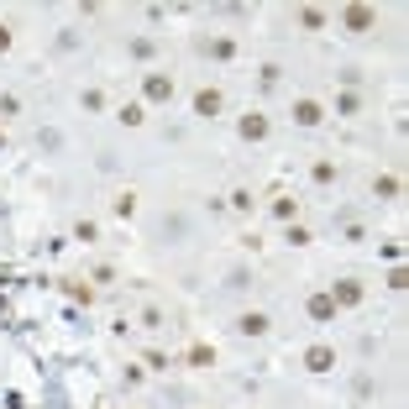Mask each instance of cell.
Returning <instances> with one entry per match:
<instances>
[{"label": "cell", "instance_id": "1", "mask_svg": "<svg viewBox=\"0 0 409 409\" xmlns=\"http://www.w3.org/2000/svg\"><path fill=\"white\" fill-rule=\"evenodd\" d=\"M174 100V74H142V105H168Z\"/></svg>", "mask_w": 409, "mask_h": 409}, {"label": "cell", "instance_id": "2", "mask_svg": "<svg viewBox=\"0 0 409 409\" xmlns=\"http://www.w3.org/2000/svg\"><path fill=\"white\" fill-rule=\"evenodd\" d=\"M189 105H194V116H200V121H215V116L226 111V95H220L215 84H205V89H194V100H189Z\"/></svg>", "mask_w": 409, "mask_h": 409}, {"label": "cell", "instance_id": "3", "mask_svg": "<svg viewBox=\"0 0 409 409\" xmlns=\"http://www.w3.org/2000/svg\"><path fill=\"white\" fill-rule=\"evenodd\" d=\"M373 26H378V11L373 6H347V11H341V32L362 37V32H373Z\"/></svg>", "mask_w": 409, "mask_h": 409}, {"label": "cell", "instance_id": "4", "mask_svg": "<svg viewBox=\"0 0 409 409\" xmlns=\"http://www.w3.org/2000/svg\"><path fill=\"white\" fill-rule=\"evenodd\" d=\"M325 294H331L336 310H357V305H362V284H357V279H336Z\"/></svg>", "mask_w": 409, "mask_h": 409}, {"label": "cell", "instance_id": "5", "mask_svg": "<svg viewBox=\"0 0 409 409\" xmlns=\"http://www.w3.org/2000/svg\"><path fill=\"white\" fill-rule=\"evenodd\" d=\"M268 131H273V121L262 111H247L242 121H236V137H242V142H268Z\"/></svg>", "mask_w": 409, "mask_h": 409}, {"label": "cell", "instance_id": "6", "mask_svg": "<svg viewBox=\"0 0 409 409\" xmlns=\"http://www.w3.org/2000/svg\"><path fill=\"white\" fill-rule=\"evenodd\" d=\"M320 121H325V105H320V100H310V95H299V100H294V126L315 131Z\"/></svg>", "mask_w": 409, "mask_h": 409}, {"label": "cell", "instance_id": "7", "mask_svg": "<svg viewBox=\"0 0 409 409\" xmlns=\"http://www.w3.org/2000/svg\"><path fill=\"white\" fill-rule=\"evenodd\" d=\"M236 331H242L247 341H257V336H268V331H273V320H268V310H247L242 320H236Z\"/></svg>", "mask_w": 409, "mask_h": 409}, {"label": "cell", "instance_id": "8", "mask_svg": "<svg viewBox=\"0 0 409 409\" xmlns=\"http://www.w3.org/2000/svg\"><path fill=\"white\" fill-rule=\"evenodd\" d=\"M305 367H310V373H331V367H336V347H325V341L305 347Z\"/></svg>", "mask_w": 409, "mask_h": 409}, {"label": "cell", "instance_id": "9", "mask_svg": "<svg viewBox=\"0 0 409 409\" xmlns=\"http://www.w3.org/2000/svg\"><path fill=\"white\" fill-rule=\"evenodd\" d=\"M305 310H310V320H315V325H331V320H336L331 294H310V299H305Z\"/></svg>", "mask_w": 409, "mask_h": 409}, {"label": "cell", "instance_id": "10", "mask_svg": "<svg viewBox=\"0 0 409 409\" xmlns=\"http://www.w3.org/2000/svg\"><path fill=\"white\" fill-rule=\"evenodd\" d=\"M373 194H378V200H399V194H404L399 174H378V179H373Z\"/></svg>", "mask_w": 409, "mask_h": 409}, {"label": "cell", "instance_id": "11", "mask_svg": "<svg viewBox=\"0 0 409 409\" xmlns=\"http://www.w3.org/2000/svg\"><path fill=\"white\" fill-rule=\"evenodd\" d=\"M299 26H305V32H325V26H331V16H325L320 6H299Z\"/></svg>", "mask_w": 409, "mask_h": 409}, {"label": "cell", "instance_id": "12", "mask_svg": "<svg viewBox=\"0 0 409 409\" xmlns=\"http://www.w3.org/2000/svg\"><path fill=\"white\" fill-rule=\"evenodd\" d=\"M268 210H273V220H284V226H294V215H299V200H288V194H279V200H273Z\"/></svg>", "mask_w": 409, "mask_h": 409}, {"label": "cell", "instance_id": "13", "mask_svg": "<svg viewBox=\"0 0 409 409\" xmlns=\"http://www.w3.org/2000/svg\"><path fill=\"white\" fill-rule=\"evenodd\" d=\"M116 121H121V126H142V121H147V105H142V100H126Z\"/></svg>", "mask_w": 409, "mask_h": 409}, {"label": "cell", "instance_id": "14", "mask_svg": "<svg viewBox=\"0 0 409 409\" xmlns=\"http://www.w3.org/2000/svg\"><path fill=\"white\" fill-rule=\"evenodd\" d=\"M205 52L226 63V58H236V43H231V37H210V43H205Z\"/></svg>", "mask_w": 409, "mask_h": 409}, {"label": "cell", "instance_id": "15", "mask_svg": "<svg viewBox=\"0 0 409 409\" xmlns=\"http://www.w3.org/2000/svg\"><path fill=\"white\" fill-rule=\"evenodd\" d=\"M231 210H236V215H252V210H257V200H252L247 184H242V189H231Z\"/></svg>", "mask_w": 409, "mask_h": 409}, {"label": "cell", "instance_id": "16", "mask_svg": "<svg viewBox=\"0 0 409 409\" xmlns=\"http://www.w3.org/2000/svg\"><path fill=\"white\" fill-rule=\"evenodd\" d=\"M111 210H116V220H131V215H137V194H116V200H111Z\"/></svg>", "mask_w": 409, "mask_h": 409}, {"label": "cell", "instance_id": "17", "mask_svg": "<svg viewBox=\"0 0 409 409\" xmlns=\"http://www.w3.org/2000/svg\"><path fill=\"white\" fill-rule=\"evenodd\" d=\"M310 179L315 184H336V163H331V157H320V163L310 168Z\"/></svg>", "mask_w": 409, "mask_h": 409}, {"label": "cell", "instance_id": "18", "mask_svg": "<svg viewBox=\"0 0 409 409\" xmlns=\"http://www.w3.org/2000/svg\"><path fill=\"white\" fill-rule=\"evenodd\" d=\"M357 111H362V100L352 95V89H347V95H336V116H357Z\"/></svg>", "mask_w": 409, "mask_h": 409}, {"label": "cell", "instance_id": "19", "mask_svg": "<svg viewBox=\"0 0 409 409\" xmlns=\"http://www.w3.org/2000/svg\"><path fill=\"white\" fill-rule=\"evenodd\" d=\"M284 242H288V247H310V226H299V220H294V226L284 231Z\"/></svg>", "mask_w": 409, "mask_h": 409}, {"label": "cell", "instance_id": "20", "mask_svg": "<svg viewBox=\"0 0 409 409\" xmlns=\"http://www.w3.org/2000/svg\"><path fill=\"white\" fill-rule=\"evenodd\" d=\"M79 111H105V95L100 89H84V95H79Z\"/></svg>", "mask_w": 409, "mask_h": 409}, {"label": "cell", "instance_id": "21", "mask_svg": "<svg viewBox=\"0 0 409 409\" xmlns=\"http://www.w3.org/2000/svg\"><path fill=\"white\" fill-rule=\"evenodd\" d=\"M69 299H79V305H95V288H89V284H69Z\"/></svg>", "mask_w": 409, "mask_h": 409}, {"label": "cell", "instance_id": "22", "mask_svg": "<svg viewBox=\"0 0 409 409\" xmlns=\"http://www.w3.org/2000/svg\"><path fill=\"white\" fill-rule=\"evenodd\" d=\"M157 325H163V310L147 305V310H142V331H157Z\"/></svg>", "mask_w": 409, "mask_h": 409}, {"label": "cell", "instance_id": "23", "mask_svg": "<svg viewBox=\"0 0 409 409\" xmlns=\"http://www.w3.org/2000/svg\"><path fill=\"white\" fill-rule=\"evenodd\" d=\"M189 362L194 367H210V362H215V352H210V347H189Z\"/></svg>", "mask_w": 409, "mask_h": 409}, {"label": "cell", "instance_id": "24", "mask_svg": "<svg viewBox=\"0 0 409 409\" xmlns=\"http://www.w3.org/2000/svg\"><path fill=\"white\" fill-rule=\"evenodd\" d=\"M74 236H79V242H95V236H100V226H95V220H79V226H74Z\"/></svg>", "mask_w": 409, "mask_h": 409}, {"label": "cell", "instance_id": "25", "mask_svg": "<svg viewBox=\"0 0 409 409\" xmlns=\"http://www.w3.org/2000/svg\"><path fill=\"white\" fill-rule=\"evenodd\" d=\"M16 111H21V100H16V95H0V116H16Z\"/></svg>", "mask_w": 409, "mask_h": 409}, {"label": "cell", "instance_id": "26", "mask_svg": "<svg viewBox=\"0 0 409 409\" xmlns=\"http://www.w3.org/2000/svg\"><path fill=\"white\" fill-rule=\"evenodd\" d=\"M0 52H11V26L0 21Z\"/></svg>", "mask_w": 409, "mask_h": 409}]
</instances>
